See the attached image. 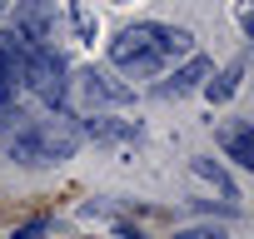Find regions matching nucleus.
Returning <instances> with one entry per match:
<instances>
[{
	"mask_svg": "<svg viewBox=\"0 0 254 239\" xmlns=\"http://www.w3.org/2000/svg\"><path fill=\"white\" fill-rule=\"evenodd\" d=\"M0 5H5V0H0Z\"/></svg>",
	"mask_w": 254,
	"mask_h": 239,
	"instance_id": "2eb2a0df",
	"label": "nucleus"
},
{
	"mask_svg": "<svg viewBox=\"0 0 254 239\" xmlns=\"http://www.w3.org/2000/svg\"><path fill=\"white\" fill-rule=\"evenodd\" d=\"M190 170H194L199 179H209V184H214V189H219L224 199H239V189H234V179L224 175V165H219V160H209V155H199V160H190Z\"/></svg>",
	"mask_w": 254,
	"mask_h": 239,
	"instance_id": "9d476101",
	"label": "nucleus"
},
{
	"mask_svg": "<svg viewBox=\"0 0 254 239\" xmlns=\"http://www.w3.org/2000/svg\"><path fill=\"white\" fill-rule=\"evenodd\" d=\"M75 90H80L85 105H130V85H115L105 70H80Z\"/></svg>",
	"mask_w": 254,
	"mask_h": 239,
	"instance_id": "39448f33",
	"label": "nucleus"
},
{
	"mask_svg": "<svg viewBox=\"0 0 254 239\" xmlns=\"http://www.w3.org/2000/svg\"><path fill=\"white\" fill-rule=\"evenodd\" d=\"M45 229H50V219H30V224H20V229H15V239H40Z\"/></svg>",
	"mask_w": 254,
	"mask_h": 239,
	"instance_id": "4468645a",
	"label": "nucleus"
},
{
	"mask_svg": "<svg viewBox=\"0 0 254 239\" xmlns=\"http://www.w3.org/2000/svg\"><path fill=\"white\" fill-rule=\"evenodd\" d=\"M70 20H75V30H80V40H95V30H100V20L85 10V0H70Z\"/></svg>",
	"mask_w": 254,
	"mask_h": 239,
	"instance_id": "9b49d317",
	"label": "nucleus"
},
{
	"mask_svg": "<svg viewBox=\"0 0 254 239\" xmlns=\"http://www.w3.org/2000/svg\"><path fill=\"white\" fill-rule=\"evenodd\" d=\"M194 55V35L185 25H130V30H120V40H110V65L125 70V75H135V80H150L160 75L170 60H190Z\"/></svg>",
	"mask_w": 254,
	"mask_h": 239,
	"instance_id": "f257e3e1",
	"label": "nucleus"
},
{
	"mask_svg": "<svg viewBox=\"0 0 254 239\" xmlns=\"http://www.w3.org/2000/svg\"><path fill=\"white\" fill-rule=\"evenodd\" d=\"M80 135H90L100 145H140V125H135V120H105V115H95Z\"/></svg>",
	"mask_w": 254,
	"mask_h": 239,
	"instance_id": "423d86ee",
	"label": "nucleus"
},
{
	"mask_svg": "<svg viewBox=\"0 0 254 239\" xmlns=\"http://www.w3.org/2000/svg\"><path fill=\"white\" fill-rule=\"evenodd\" d=\"M15 35H25L30 45H45L55 40V0H25V5L15 10Z\"/></svg>",
	"mask_w": 254,
	"mask_h": 239,
	"instance_id": "20e7f679",
	"label": "nucleus"
},
{
	"mask_svg": "<svg viewBox=\"0 0 254 239\" xmlns=\"http://www.w3.org/2000/svg\"><path fill=\"white\" fill-rule=\"evenodd\" d=\"M15 90H20V85L5 75V65H0V110H10V105H15Z\"/></svg>",
	"mask_w": 254,
	"mask_h": 239,
	"instance_id": "ddd939ff",
	"label": "nucleus"
},
{
	"mask_svg": "<svg viewBox=\"0 0 254 239\" xmlns=\"http://www.w3.org/2000/svg\"><path fill=\"white\" fill-rule=\"evenodd\" d=\"M219 145L229 150L234 165L254 170V135H249V125H229V130H219Z\"/></svg>",
	"mask_w": 254,
	"mask_h": 239,
	"instance_id": "6e6552de",
	"label": "nucleus"
},
{
	"mask_svg": "<svg viewBox=\"0 0 254 239\" xmlns=\"http://www.w3.org/2000/svg\"><path fill=\"white\" fill-rule=\"evenodd\" d=\"M209 70H214V65H209L204 55H190L185 70H175V80H165L155 95H160V100H170V95H190V90H199V85L209 80Z\"/></svg>",
	"mask_w": 254,
	"mask_h": 239,
	"instance_id": "0eeeda50",
	"label": "nucleus"
},
{
	"mask_svg": "<svg viewBox=\"0 0 254 239\" xmlns=\"http://www.w3.org/2000/svg\"><path fill=\"white\" fill-rule=\"evenodd\" d=\"M20 85H25V90H30V95H35L40 105H50V110H65V100H70V80H65V55H60V50H50V45H30Z\"/></svg>",
	"mask_w": 254,
	"mask_h": 239,
	"instance_id": "7ed1b4c3",
	"label": "nucleus"
},
{
	"mask_svg": "<svg viewBox=\"0 0 254 239\" xmlns=\"http://www.w3.org/2000/svg\"><path fill=\"white\" fill-rule=\"evenodd\" d=\"M80 130L70 120H25V115H10L5 125V155L20 160V165H60L80 150Z\"/></svg>",
	"mask_w": 254,
	"mask_h": 239,
	"instance_id": "f03ea898",
	"label": "nucleus"
},
{
	"mask_svg": "<svg viewBox=\"0 0 254 239\" xmlns=\"http://www.w3.org/2000/svg\"><path fill=\"white\" fill-rule=\"evenodd\" d=\"M239 80H244V60H234L229 70H219L209 85H204V95H209V105H224V100H234V90H239Z\"/></svg>",
	"mask_w": 254,
	"mask_h": 239,
	"instance_id": "1a4fd4ad",
	"label": "nucleus"
},
{
	"mask_svg": "<svg viewBox=\"0 0 254 239\" xmlns=\"http://www.w3.org/2000/svg\"><path fill=\"white\" fill-rule=\"evenodd\" d=\"M175 239H224V234L209 224H190V229H175Z\"/></svg>",
	"mask_w": 254,
	"mask_h": 239,
	"instance_id": "f8f14e48",
	"label": "nucleus"
}]
</instances>
